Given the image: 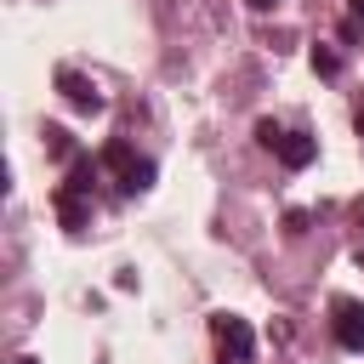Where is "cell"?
Listing matches in <instances>:
<instances>
[{
    "label": "cell",
    "mask_w": 364,
    "mask_h": 364,
    "mask_svg": "<svg viewBox=\"0 0 364 364\" xmlns=\"http://www.w3.org/2000/svg\"><path fill=\"white\" fill-rule=\"evenodd\" d=\"M210 336H216V364H256V336L239 313H216Z\"/></svg>",
    "instance_id": "1"
},
{
    "label": "cell",
    "mask_w": 364,
    "mask_h": 364,
    "mask_svg": "<svg viewBox=\"0 0 364 364\" xmlns=\"http://www.w3.org/2000/svg\"><path fill=\"white\" fill-rule=\"evenodd\" d=\"M284 233H307V210H290L284 216Z\"/></svg>",
    "instance_id": "10"
},
{
    "label": "cell",
    "mask_w": 364,
    "mask_h": 364,
    "mask_svg": "<svg viewBox=\"0 0 364 364\" xmlns=\"http://www.w3.org/2000/svg\"><path fill=\"white\" fill-rule=\"evenodd\" d=\"M347 6H353V17H364V0H347Z\"/></svg>",
    "instance_id": "12"
},
{
    "label": "cell",
    "mask_w": 364,
    "mask_h": 364,
    "mask_svg": "<svg viewBox=\"0 0 364 364\" xmlns=\"http://www.w3.org/2000/svg\"><path fill=\"white\" fill-rule=\"evenodd\" d=\"M102 165L119 176V188H125V193H148V188H154V176H159V171H154V159H136L125 142H108V148H102Z\"/></svg>",
    "instance_id": "2"
},
{
    "label": "cell",
    "mask_w": 364,
    "mask_h": 364,
    "mask_svg": "<svg viewBox=\"0 0 364 364\" xmlns=\"http://www.w3.org/2000/svg\"><path fill=\"white\" fill-rule=\"evenodd\" d=\"M245 6H250V11H273L279 0H245Z\"/></svg>",
    "instance_id": "11"
},
{
    "label": "cell",
    "mask_w": 364,
    "mask_h": 364,
    "mask_svg": "<svg viewBox=\"0 0 364 364\" xmlns=\"http://www.w3.org/2000/svg\"><path fill=\"white\" fill-rule=\"evenodd\" d=\"M273 154L290 165V171H301V165H313V154H318V142L307 136V131H284L279 142H273Z\"/></svg>",
    "instance_id": "6"
},
{
    "label": "cell",
    "mask_w": 364,
    "mask_h": 364,
    "mask_svg": "<svg viewBox=\"0 0 364 364\" xmlns=\"http://www.w3.org/2000/svg\"><path fill=\"white\" fill-rule=\"evenodd\" d=\"M17 364H34V358H17Z\"/></svg>",
    "instance_id": "16"
},
{
    "label": "cell",
    "mask_w": 364,
    "mask_h": 364,
    "mask_svg": "<svg viewBox=\"0 0 364 364\" xmlns=\"http://www.w3.org/2000/svg\"><path fill=\"white\" fill-rule=\"evenodd\" d=\"M256 136H262V148H273V142L284 136V125H279V119H256Z\"/></svg>",
    "instance_id": "9"
},
{
    "label": "cell",
    "mask_w": 364,
    "mask_h": 364,
    "mask_svg": "<svg viewBox=\"0 0 364 364\" xmlns=\"http://www.w3.org/2000/svg\"><path fill=\"white\" fill-rule=\"evenodd\" d=\"M330 330H336V341H341L347 353H364V301L336 296V301H330Z\"/></svg>",
    "instance_id": "3"
},
{
    "label": "cell",
    "mask_w": 364,
    "mask_h": 364,
    "mask_svg": "<svg viewBox=\"0 0 364 364\" xmlns=\"http://www.w3.org/2000/svg\"><path fill=\"white\" fill-rule=\"evenodd\" d=\"M313 68H318V74H324V80H330V74H336V68H341V57H336V51H330V46H313Z\"/></svg>",
    "instance_id": "7"
},
{
    "label": "cell",
    "mask_w": 364,
    "mask_h": 364,
    "mask_svg": "<svg viewBox=\"0 0 364 364\" xmlns=\"http://www.w3.org/2000/svg\"><path fill=\"white\" fill-rule=\"evenodd\" d=\"M51 205H57V216H63V228H68V233H80V228L91 222V193H85V188H74V182H63V188L51 193Z\"/></svg>",
    "instance_id": "5"
},
{
    "label": "cell",
    "mask_w": 364,
    "mask_h": 364,
    "mask_svg": "<svg viewBox=\"0 0 364 364\" xmlns=\"http://www.w3.org/2000/svg\"><path fill=\"white\" fill-rule=\"evenodd\" d=\"M46 148H51V154H63V159L74 154V142H68V131H63V125H46Z\"/></svg>",
    "instance_id": "8"
},
{
    "label": "cell",
    "mask_w": 364,
    "mask_h": 364,
    "mask_svg": "<svg viewBox=\"0 0 364 364\" xmlns=\"http://www.w3.org/2000/svg\"><path fill=\"white\" fill-rule=\"evenodd\" d=\"M358 228H364V199H358Z\"/></svg>",
    "instance_id": "14"
},
{
    "label": "cell",
    "mask_w": 364,
    "mask_h": 364,
    "mask_svg": "<svg viewBox=\"0 0 364 364\" xmlns=\"http://www.w3.org/2000/svg\"><path fill=\"white\" fill-rule=\"evenodd\" d=\"M358 136H364V108H358Z\"/></svg>",
    "instance_id": "13"
},
{
    "label": "cell",
    "mask_w": 364,
    "mask_h": 364,
    "mask_svg": "<svg viewBox=\"0 0 364 364\" xmlns=\"http://www.w3.org/2000/svg\"><path fill=\"white\" fill-rule=\"evenodd\" d=\"M57 91L68 97V108H80V114H102V91H97L85 74H74V68H57Z\"/></svg>",
    "instance_id": "4"
},
{
    "label": "cell",
    "mask_w": 364,
    "mask_h": 364,
    "mask_svg": "<svg viewBox=\"0 0 364 364\" xmlns=\"http://www.w3.org/2000/svg\"><path fill=\"white\" fill-rule=\"evenodd\" d=\"M358 267H364V245H358Z\"/></svg>",
    "instance_id": "15"
}]
</instances>
